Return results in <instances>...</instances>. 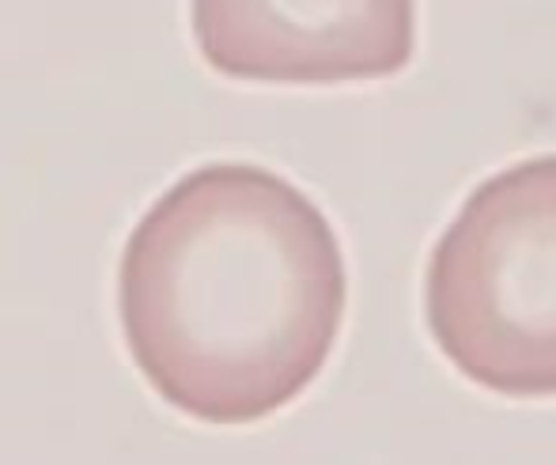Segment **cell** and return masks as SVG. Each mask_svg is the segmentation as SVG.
<instances>
[{
  "label": "cell",
  "mask_w": 556,
  "mask_h": 465,
  "mask_svg": "<svg viewBox=\"0 0 556 465\" xmlns=\"http://www.w3.org/2000/svg\"><path fill=\"white\" fill-rule=\"evenodd\" d=\"M349 269L330 216L242 160L186 171L132 224L117 318L144 382L190 420L247 428L330 364Z\"/></svg>",
  "instance_id": "6da1fadb"
},
{
  "label": "cell",
  "mask_w": 556,
  "mask_h": 465,
  "mask_svg": "<svg viewBox=\"0 0 556 465\" xmlns=\"http://www.w3.org/2000/svg\"><path fill=\"white\" fill-rule=\"evenodd\" d=\"M425 326L462 378L556 398V152L489 175L428 254Z\"/></svg>",
  "instance_id": "7a4b0ae2"
},
{
  "label": "cell",
  "mask_w": 556,
  "mask_h": 465,
  "mask_svg": "<svg viewBox=\"0 0 556 465\" xmlns=\"http://www.w3.org/2000/svg\"><path fill=\"white\" fill-rule=\"evenodd\" d=\"M190 30L231 80H382L413 61L417 0H190Z\"/></svg>",
  "instance_id": "3957f363"
}]
</instances>
